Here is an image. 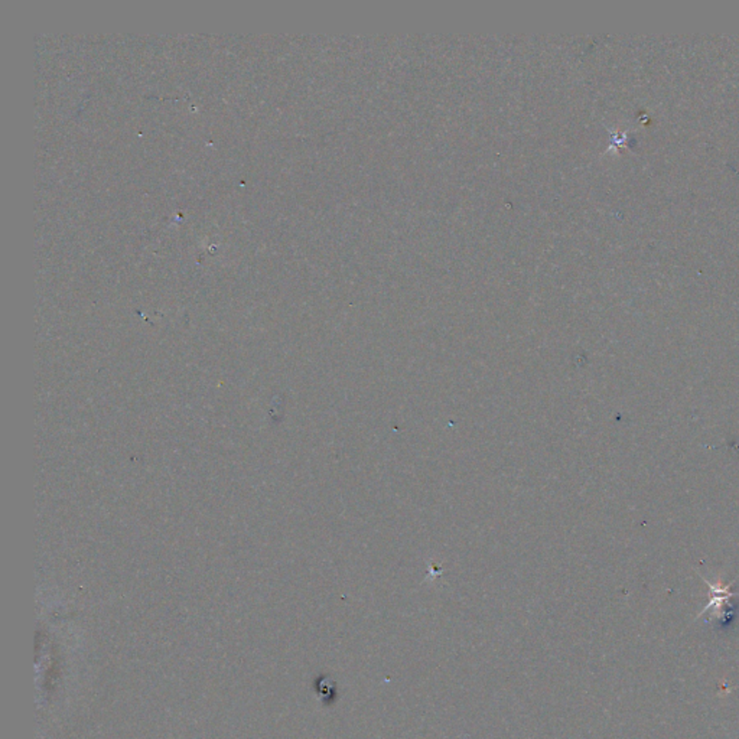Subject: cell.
<instances>
[{"label":"cell","mask_w":739,"mask_h":739,"mask_svg":"<svg viewBox=\"0 0 739 739\" xmlns=\"http://www.w3.org/2000/svg\"><path fill=\"white\" fill-rule=\"evenodd\" d=\"M702 579H704L705 584H708L709 588H711V601H709L708 606L702 609V613H699L697 618H701L704 614L708 613L709 609H714L711 620L726 623L731 614L734 613L733 609H726V606H728V608H734V606H731V599L739 596V592L731 591L733 584L724 585L719 581L716 582V584H712V582H709L708 579H705V577H702Z\"/></svg>","instance_id":"cell-1"}]
</instances>
